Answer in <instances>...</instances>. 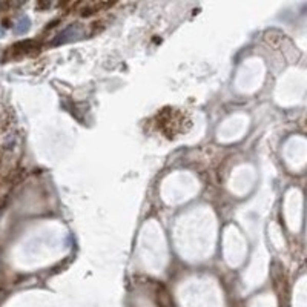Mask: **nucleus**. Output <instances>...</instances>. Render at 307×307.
Here are the masks:
<instances>
[{"label":"nucleus","instance_id":"obj_1","mask_svg":"<svg viewBox=\"0 0 307 307\" xmlns=\"http://www.w3.org/2000/svg\"><path fill=\"white\" fill-rule=\"evenodd\" d=\"M29 29V18L28 17H20V20L17 22V25L14 26L15 34H23Z\"/></svg>","mask_w":307,"mask_h":307},{"label":"nucleus","instance_id":"obj_2","mask_svg":"<svg viewBox=\"0 0 307 307\" xmlns=\"http://www.w3.org/2000/svg\"><path fill=\"white\" fill-rule=\"evenodd\" d=\"M3 35V29H0V37Z\"/></svg>","mask_w":307,"mask_h":307}]
</instances>
